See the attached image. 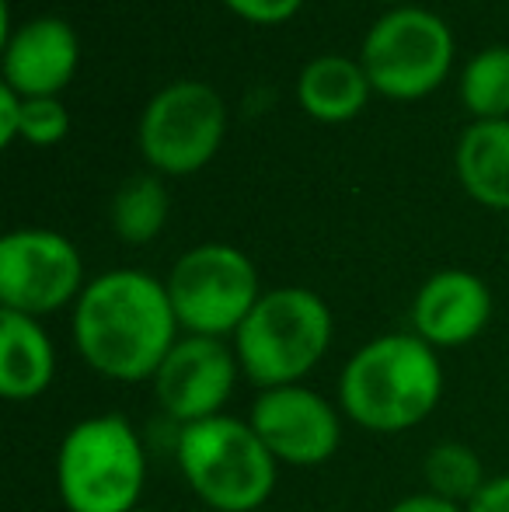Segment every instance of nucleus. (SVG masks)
<instances>
[{
    "mask_svg": "<svg viewBox=\"0 0 509 512\" xmlns=\"http://www.w3.org/2000/svg\"><path fill=\"white\" fill-rule=\"evenodd\" d=\"M74 345L105 380H154L178 342L168 286L140 269H112L91 279L74 304Z\"/></svg>",
    "mask_w": 509,
    "mask_h": 512,
    "instance_id": "nucleus-1",
    "label": "nucleus"
},
{
    "mask_svg": "<svg viewBox=\"0 0 509 512\" xmlns=\"http://www.w3.org/2000/svg\"><path fill=\"white\" fill-rule=\"evenodd\" d=\"M443 398L440 356L419 335H381L349 356L339 373V405L367 432H408Z\"/></svg>",
    "mask_w": 509,
    "mask_h": 512,
    "instance_id": "nucleus-2",
    "label": "nucleus"
},
{
    "mask_svg": "<svg viewBox=\"0 0 509 512\" xmlns=\"http://www.w3.org/2000/svg\"><path fill=\"white\" fill-rule=\"evenodd\" d=\"M175 460L185 485L213 512H255L276 492L279 460L245 418L213 415L182 425Z\"/></svg>",
    "mask_w": 509,
    "mask_h": 512,
    "instance_id": "nucleus-3",
    "label": "nucleus"
},
{
    "mask_svg": "<svg viewBox=\"0 0 509 512\" xmlns=\"http://www.w3.org/2000/svg\"><path fill=\"white\" fill-rule=\"evenodd\" d=\"M335 335V317L307 286H279L258 297L252 314L234 331L241 373L258 387L300 384L325 359Z\"/></svg>",
    "mask_w": 509,
    "mask_h": 512,
    "instance_id": "nucleus-4",
    "label": "nucleus"
},
{
    "mask_svg": "<svg viewBox=\"0 0 509 512\" xmlns=\"http://www.w3.org/2000/svg\"><path fill=\"white\" fill-rule=\"evenodd\" d=\"M147 485V453L123 415H91L63 436L56 488L67 512H129Z\"/></svg>",
    "mask_w": 509,
    "mask_h": 512,
    "instance_id": "nucleus-5",
    "label": "nucleus"
},
{
    "mask_svg": "<svg viewBox=\"0 0 509 512\" xmlns=\"http://www.w3.org/2000/svg\"><path fill=\"white\" fill-rule=\"evenodd\" d=\"M363 70L370 88L394 102L426 98L443 84L454 63V32L426 7H391L363 39Z\"/></svg>",
    "mask_w": 509,
    "mask_h": 512,
    "instance_id": "nucleus-6",
    "label": "nucleus"
},
{
    "mask_svg": "<svg viewBox=\"0 0 509 512\" xmlns=\"http://www.w3.org/2000/svg\"><path fill=\"white\" fill-rule=\"evenodd\" d=\"M168 297L178 328L189 335L224 338L245 324L262 290L255 262L234 244H199L168 272Z\"/></svg>",
    "mask_w": 509,
    "mask_h": 512,
    "instance_id": "nucleus-7",
    "label": "nucleus"
},
{
    "mask_svg": "<svg viewBox=\"0 0 509 512\" xmlns=\"http://www.w3.org/2000/svg\"><path fill=\"white\" fill-rule=\"evenodd\" d=\"M227 133V105L203 81H175L147 102L136 129L143 161L161 175H196L217 157Z\"/></svg>",
    "mask_w": 509,
    "mask_h": 512,
    "instance_id": "nucleus-8",
    "label": "nucleus"
},
{
    "mask_svg": "<svg viewBox=\"0 0 509 512\" xmlns=\"http://www.w3.org/2000/svg\"><path fill=\"white\" fill-rule=\"evenodd\" d=\"M84 258L56 230L25 227L0 241V304L28 317L56 314L84 293Z\"/></svg>",
    "mask_w": 509,
    "mask_h": 512,
    "instance_id": "nucleus-9",
    "label": "nucleus"
},
{
    "mask_svg": "<svg viewBox=\"0 0 509 512\" xmlns=\"http://www.w3.org/2000/svg\"><path fill=\"white\" fill-rule=\"evenodd\" d=\"M238 373V352L224 338L185 335L175 342V349L168 352L150 384H154V398L161 411L182 429V425L224 415Z\"/></svg>",
    "mask_w": 509,
    "mask_h": 512,
    "instance_id": "nucleus-10",
    "label": "nucleus"
},
{
    "mask_svg": "<svg viewBox=\"0 0 509 512\" xmlns=\"http://www.w3.org/2000/svg\"><path fill=\"white\" fill-rule=\"evenodd\" d=\"M252 429L265 450L290 467H318L335 457L342 443V418L328 398L304 384L258 391Z\"/></svg>",
    "mask_w": 509,
    "mask_h": 512,
    "instance_id": "nucleus-11",
    "label": "nucleus"
},
{
    "mask_svg": "<svg viewBox=\"0 0 509 512\" xmlns=\"http://www.w3.org/2000/svg\"><path fill=\"white\" fill-rule=\"evenodd\" d=\"M492 317V293L475 272L443 269L419 286L412 304L415 335L433 349H461L475 342Z\"/></svg>",
    "mask_w": 509,
    "mask_h": 512,
    "instance_id": "nucleus-12",
    "label": "nucleus"
},
{
    "mask_svg": "<svg viewBox=\"0 0 509 512\" xmlns=\"http://www.w3.org/2000/svg\"><path fill=\"white\" fill-rule=\"evenodd\" d=\"M81 60L77 32L63 18L42 14L4 42V84L21 98H56Z\"/></svg>",
    "mask_w": 509,
    "mask_h": 512,
    "instance_id": "nucleus-13",
    "label": "nucleus"
},
{
    "mask_svg": "<svg viewBox=\"0 0 509 512\" xmlns=\"http://www.w3.org/2000/svg\"><path fill=\"white\" fill-rule=\"evenodd\" d=\"M56 380V349L39 317L0 314V394L7 401H35Z\"/></svg>",
    "mask_w": 509,
    "mask_h": 512,
    "instance_id": "nucleus-14",
    "label": "nucleus"
},
{
    "mask_svg": "<svg viewBox=\"0 0 509 512\" xmlns=\"http://www.w3.org/2000/svg\"><path fill=\"white\" fill-rule=\"evenodd\" d=\"M370 77L349 56H318L297 77V102L318 122H349L370 102Z\"/></svg>",
    "mask_w": 509,
    "mask_h": 512,
    "instance_id": "nucleus-15",
    "label": "nucleus"
},
{
    "mask_svg": "<svg viewBox=\"0 0 509 512\" xmlns=\"http://www.w3.org/2000/svg\"><path fill=\"white\" fill-rule=\"evenodd\" d=\"M457 178L475 203L509 209V119L471 122L457 143Z\"/></svg>",
    "mask_w": 509,
    "mask_h": 512,
    "instance_id": "nucleus-16",
    "label": "nucleus"
},
{
    "mask_svg": "<svg viewBox=\"0 0 509 512\" xmlns=\"http://www.w3.org/2000/svg\"><path fill=\"white\" fill-rule=\"evenodd\" d=\"M168 189L157 175H133L112 196V227L126 244H150L168 223Z\"/></svg>",
    "mask_w": 509,
    "mask_h": 512,
    "instance_id": "nucleus-17",
    "label": "nucleus"
},
{
    "mask_svg": "<svg viewBox=\"0 0 509 512\" xmlns=\"http://www.w3.org/2000/svg\"><path fill=\"white\" fill-rule=\"evenodd\" d=\"M422 478H426V492L440 495L447 502L468 509L471 499L485 488L482 460L471 446L464 443H436L422 460Z\"/></svg>",
    "mask_w": 509,
    "mask_h": 512,
    "instance_id": "nucleus-18",
    "label": "nucleus"
},
{
    "mask_svg": "<svg viewBox=\"0 0 509 512\" xmlns=\"http://www.w3.org/2000/svg\"><path fill=\"white\" fill-rule=\"evenodd\" d=\"M461 102L475 122L509 119V46H489L464 67Z\"/></svg>",
    "mask_w": 509,
    "mask_h": 512,
    "instance_id": "nucleus-19",
    "label": "nucleus"
},
{
    "mask_svg": "<svg viewBox=\"0 0 509 512\" xmlns=\"http://www.w3.org/2000/svg\"><path fill=\"white\" fill-rule=\"evenodd\" d=\"M70 133V115L56 98H25L21 112V140L32 147H53Z\"/></svg>",
    "mask_w": 509,
    "mask_h": 512,
    "instance_id": "nucleus-20",
    "label": "nucleus"
},
{
    "mask_svg": "<svg viewBox=\"0 0 509 512\" xmlns=\"http://www.w3.org/2000/svg\"><path fill=\"white\" fill-rule=\"evenodd\" d=\"M224 4L252 25H283L304 7V0H224Z\"/></svg>",
    "mask_w": 509,
    "mask_h": 512,
    "instance_id": "nucleus-21",
    "label": "nucleus"
},
{
    "mask_svg": "<svg viewBox=\"0 0 509 512\" xmlns=\"http://www.w3.org/2000/svg\"><path fill=\"white\" fill-rule=\"evenodd\" d=\"M21 112H25V98L14 88H0V143L11 147L21 136Z\"/></svg>",
    "mask_w": 509,
    "mask_h": 512,
    "instance_id": "nucleus-22",
    "label": "nucleus"
},
{
    "mask_svg": "<svg viewBox=\"0 0 509 512\" xmlns=\"http://www.w3.org/2000/svg\"><path fill=\"white\" fill-rule=\"evenodd\" d=\"M468 512H509V474L485 481L482 492L471 499Z\"/></svg>",
    "mask_w": 509,
    "mask_h": 512,
    "instance_id": "nucleus-23",
    "label": "nucleus"
},
{
    "mask_svg": "<svg viewBox=\"0 0 509 512\" xmlns=\"http://www.w3.org/2000/svg\"><path fill=\"white\" fill-rule=\"evenodd\" d=\"M387 512H468V509L457 506V502L440 499V495H433V492H415V495H405L401 502H394Z\"/></svg>",
    "mask_w": 509,
    "mask_h": 512,
    "instance_id": "nucleus-24",
    "label": "nucleus"
},
{
    "mask_svg": "<svg viewBox=\"0 0 509 512\" xmlns=\"http://www.w3.org/2000/svg\"><path fill=\"white\" fill-rule=\"evenodd\" d=\"M381 4H401V7H405L408 0H381Z\"/></svg>",
    "mask_w": 509,
    "mask_h": 512,
    "instance_id": "nucleus-25",
    "label": "nucleus"
},
{
    "mask_svg": "<svg viewBox=\"0 0 509 512\" xmlns=\"http://www.w3.org/2000/svg\"><path fill=\"white\" fill-rule=\"evenodd\" d=\"M129 512H154V509H140V506H136V509H129Z\"/></svg>",
    "mask_w": 509,
    "mask_h": 512,
    "instance_id": "nucleus-26",
    "label": "nucleus"
},
{
    "mask_svg": "<svg viewBox=\"0 0 509 512\" xmlns=\"http://www.w3.org/2000/svg\"><path fill=\"white\" fill-rule=\"evenodd\" d=\"M199 512H213V509H199Z\"/></svg>",
    "mask_w": 509,
    "mask_h": 512,
    "instance_id": "nucleus-27",
    "label": "nucleus"
}]
</instances>
